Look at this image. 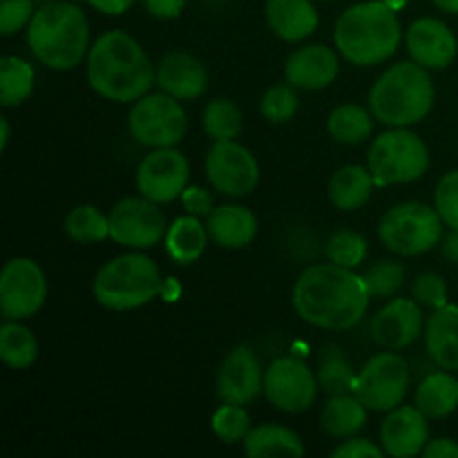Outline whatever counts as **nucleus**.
I'll use <instances>...</instances> for the list:
<instances>
[{"label":"nucleus","instance_id":"1","mask_svg":"<svg viewBox=\"0 0 458 458\" xmlns=\"http://www.w3.org/2000/svg\"><path fill=\"white\" fill-rule=\"evenodd\" d=\"M369 300L365 277L334 262L304 268L293 286L295 313L318 329H352L365 318Z\"/></svg>","mask_w":458,"mask_h":458},{"label":"nucleus","instance_id":"2","mask_svg":"<svg viewBox=\"0 0 458 458\" xmlns=\"http://www.w3.org/2000/svg\"><path fill=\"white\" fill-rule=\"evenodd\" d=\"M88 81L101 97L116 103L139 101L157 83V70L141 45L125 31H106L88 52Z\"/></svg>","mask_w":458,"mask_h":458},{"label":"nucleus","instance_id":"3","mask_svg":"<svg viewBox=\"0 0 458 458\" xmlns=\"http://www.w3.org/2000/svg\"><path fill=\"white\" fill-rule=\"evenodd\" d=\"M401 22L396 9L383 0H369L340 13L334 30V43L343 58L360 67L389 61L401 45Z\"/></svg>","mask_w":458,"mask_h":458},{"label":"nucleus","instance_id":"4","mask_svg":"<svg viewBox=\"0 0 458 458\" xmlns=\"http://www.w3.org/2000/svg\"><path fill=\"white\" fill-rule=\"evenodd\" d=\"M27 43L36 61L49 70H74L89 52V25L72 3H45L27 25Z\"/></svg>","mask_w":458,"mask_h":458},{"label":"nucleus","instance_id":"5","mask_svg":"<svg viewBox=\"0 0 458 458\" xmlns=\"http://www.w3.org/2000/svg\"><path fill=\"white\" fill-rule=\"evenodd\" d=\"M434 81L429 70L414 61L387 67L369 89V110L389 128L420 123L434 107Z\"/></svg>","mask_w":458,"mask_h":458},{"label":"nucleus","instance_id":"6","mask_svg":"<svg viewBox=\"0 0 458 458\" xmlns=\"http://www.w3.org/2000/svg\"><path fill=\"white\" fill-rule=\"evenodd\" d=\"M164 289L161 271L148 255L125 253L103 264L94 276L92 293L101 307L128 311L152 302Z\"/></svg>","mask_w":458,"mask_h":458},{"label":"nucleus","instance_id":"7","mask_svg":"<svg viewBox=\"0 0 458 458\" xmlns=\"http://www.w3.org/2000/svg\"><path fill=\"white\" fill-rule=\"evenodd\" d=\"M443 226L445 222L437 208H429L420 201H405L380 217L378 237L392 253L414 258L429 253L434 246L441 244Z\"/></svg>","mask_w":458,"mask_h":458},{"label":"nucleus","instance_id":"8","mask_svg":"<svg viewBox=\"0 0 458 458\" xmlns=\"http://www.w3.org/2000/svg\"><path fill=\"white\" fill-rule=\"evenodd\" d=\"M367 168L380 188L411 183L429 170V150L419 134L405 128H394L378 134L371 143Z\"/></svg>","mask_w":458,"mask_h":458},{"label":"nucleus","instance_id":"9","mask_svg":"<svg viewBox=\"0 0 458 458\" xmlns=\"http://www.w3.org/2000/svg\"><path fill=\"white\" fill-rule=\"evenodd\" d=\"M134 141L146 148H174L188 130V116L179 98L165 92L146 94L134 101L128 116Z\"/></svg>","mask_w":458,"mask_h":458},{"label":"nucleus","instance_id":"10","mask_svg":"<svg viewBox=\"0 0 458 458\" xmlns=\"http://www.w3.org/2000/svg\"><path fill=\"white\" fill-rule=\"evenodd\" d=\"M410 389V367L394 352L376 353L353 383V394L371 411H392L403 405Z\"/></svg>","mask_w":458,"mask_h":458},{"label":"nucleus","instance_id":"11","mask_svg":"<svg viewBox=\"0 0 458 458\" xmlns=\"http://www.w3.org/2000/svg\"><path fill=\"white\" fill-rule=\"evenodd\" d=\"M47 295L45 273L34 259L13 258L0 276V311L4 320H27L36 316Z\"/></svg>","mask_w":458,"mask_h":458},{"label":"nucleus","instance_id":"12","mask_svg":"<svg viewBox=\"0 0 458 458\" xmlns=\"http://www.w3.org/2000/svg\"><path fill=\"white\" fill-rule=\"evenodd\" d=\"M110 237L128 249H152L165 240V217L148 197H125L110 210Z\"/></svg>","mask_w":458,"mask_h":458},{"label":"nucleus","instance_id":"13","mask_svg":"<svg viewBox=\"0 0 458 458\" xmlns=\"http://www.w3.org/2000/svg\"><path fill=\"white\" fill-rule=\"evenodd\" d=\"M206 177L210 186L226 197H244L259 182V164L249 148L235 139L215 141L206 155Z\"/></svg>","mask_w":458,"mask_h":458},{"label":"nucleus","instance_id":"14","mask_svg":"<svg viewBox=\"0 0 458 458\" xmlns=\"http://www.w3.org/2000/svg\"><path fill=\"white\" fill-rule=\"evenodd\" d=\"M318 376L300 358H277L264 371V394L268 403L286 414L307 411L318 398Z\"/></svg>","mask_w":458,"mask_h":458},{"label":"nucleus","instance_id":"15","mask_svg":"<svg viewBox=\"0 0 458 458\" xmlns=\"http://www.w3.org/2000/svg\"><path fill=\"white\" fill-rule=\"evenodd\" d=\"M191 165L188 159L174 148H155L143 157L137 168V188L143 197L155 204H170L182 199L188 188Z\"/></svg>","mask_w":458,"mask_h":458},{"label":"nucleus","instance_id":"16","mask_svg":"<svg viewBox=\"0 0 458 458\" xmlns=\"http://www.w3.org/2000/svg\"><path fill=\"white\" fill-rule=\"evenodd\" d=\"M215 389L222 403L246 405L264 392V369L250 347L240 344L226 353L217 369Z\"/></svg>","mask_w":458,"mask_h":458},{"label":"nucleus","instance_id":"17","mask_svg":"<svg viewBox=\"0 0 458 458\" xmlns=\"http://www.w3.org/2000/svg\"><path fill=\"white\" fill-rule=\"evenodd\" d=\"M425 318L414 298H398L385 304L371 320V338L389 352H401L423 335Z\"/></svg>","mask_w":458,"mask_h":458},{"label":"nucleus","instance_id":"18","mask_svg":"<svg viewBox=\"0 0 458 458\" xmlns=\"http://www.w3.org/2000/svg\"><path fill=\"white\" fill-rule=\"evenodd\" d=\"M407 54L425 70H445L454 63L458 40L454 31L438 18H419L407 27Z\"/></svg>","mask_w":458,"mask_h":458},{"label":"nucleus","instance_id":"19","mask_svg":"<svg viewBox=\"0 0 458 458\" xmlns=\"http://www.w3.org/2000/svg\"><path fill=\"white\" fill-rule=\"evenodd\" d=\"M428 416L419 407H396L380 425V445L385 454L394 458H411L423 454L429 443Z\"/></svg>","mask_w":458,"mask_h":458},{"label":"nucleus","instance_id":"20","mask_svg":"<svg viewBox=\"0 0 458 458\" xmlns=\"http://www.w3.org/2000/svg\"><path fill=\"white\" fill-rule=\"evenodd\" d=\"M338 54L327 45H307L295 49L284 63L286 83L293 85L295 89H309V92L325 89L338 79Z\"/></svg>","mask_w":458,"mask_h":458},{"label":"nucleus","instance_id":"21","mask_svg":"<svg viewBox=\"0 0 458 458\" xmlns=\"http://www.w3.org/2000/svg\"><path fill=\"white\" fill-rule=\"evenodd\" d=\"M157 85L161 92L179 98V101H192L201 97L208 85V72L204 63L188 52H170L161 58L157 67Z\"/></svg>","mask_w":458,"mask_h":458},{"label":"nucleus","instance_id":"22","mask_svg":"<svg viewBox=\"0 0 458 458\" xmlns=\"http://www.w3.org/2000/svg\"><path fill=\"white\" fill-rule=\"evenodd\" d=\"M425 349L434 365L447 371H458V307H445L432 311L425 322Z\"/></svg>","mask_w":458,"mask_h":458},{"label":"nucleus","instance_id":"23","mask_svg":"<svg viewBox=\"0 0 458 458\" xmlns=\"http://www.w3.org/2000/svg\"><path fill=\"white\" fill-rule=\"evenodd\" d=\"M208 237L222 249H244L258 235V219L246 206L224 204L208 215Z\"/></svg>","mask_w":458,"mask_h":458},{"label":"nucleus","instance_id":"24","mask_svg":"<svg viewBox=\"0 0 458 458\" xmlns=\"http://www.w3.org/2000/svg\"><path fill=\"white\" fill-rule=\"evenodd\" d=\"M267 21L273 34L286 43H300L318 30L311 0H267Z\"/></svg>","mask_w":458,"mask_h":458},{"label":"nucleus","instance_id":"25","mask_svg":"<svg viewBox=\"0 0 458 458\" xmlns=\"http://www.w3.org/2000/svg\"><path fill=\"white\" fill-rule=\"evenodd\" d=\"M244 454L249 458H300L304 456V443L284 425H258L244 438Z\"/></svg>","mask_w":458,"mask_h":458},{"label":"nucleus","instance_id":"26","mask_svg":"<svg viewBox=\"0 0 458 458\" xmlns=\"http://www.w3.org/2000/svg\"><path fill=\"white\" fill-rule=\"evenodd\" d=\"M374 188L376 182L369 168L353 164L343 165L329 179V199L338 210L352 213V210L362 208L371 199Z\"/></svg>","mask_w":458,"mask_h":458},{"label":"nucleus","instance_id":"27","mask_svg":"<svg viewBox=\"0 0 458 458\" xmlns=\"http://www.w3.org/2000/svg\"><path fill=\"white\" fill-rule=\"evenodd\" d=\"M322 429L334 438L356 437L367 425V407L356 394H338L325 403L320 414Z\"/></svg>","mask_w":458,"mask_h":458},{"label":"nucleus","instance_id":"28","mask_svg":"<svg viewBox=\"0 0 458 458\" xmlns=\"http://www.w3.org/2000/svg\"><path fill=\"white\" fill-rule=\"evenodd\" d=\"M416 407L428 419H445L458 410V380L452 371H434L425 376L416 389Z\"/></svg>","mask_w":458,"mask_h":458},{"label":"nucleus","instance_id":"29","mask_svg":"<svg viewBox=\"0 0 458 458\" xmlns=\"http://www.w3.org/2000/svg\"><path fill=\"white\" fill-rule=\"evenodd\" d=\"M208 228L195 215L174 219L165 231V250L179 264H192L201 258L208 242Z\"/></svg>","mask_w":458,"mask_h":458},{"label":"nucleus","instance_id":"30","mask_svg":"<svg viewBox=\"0 0 458 458\" xmlns=\"http://www.w3.org/2000/svg\"><path fill=\"white\" fill-rule=\"evenodd\" d=\"M374 119L376 116L371 114V110L367 112L365 107L344 103V106L334 107L329 121H327V128H329V134L338 143L358 146V143H365L374 134Z\"/></svg>","mask_w":458,"mask_h":458},{"label":"nucleus","instance_id":"31","mask_svg":"<svg viewBox=\"0 0 458 458\" xmlns=\"http://www.w3.org/2000/svg\"><path fill=\"white\" fill-rule=\"evenodd\" d=\"M0 358L12 369H27L38 358V340L21 320H4L0 327Z\"/></svg>","mask_w":458,"mask_h":458},{"label":"nucleus","instance_id":"32","mask_svg":"<svg viewBox=\"0 0 458 458\" xmlns=\"http://www.w3.org/2000/svg\"><path fill=\"white\" fill-rule=\"evenodd\" d=\"M34 67L18 56L0 58V106L16 107L34 92Z\"/></svg>","mask_w":458,"mask_h":458},{"label":"nucleus","instance_id":"33","mask_svg":"<svg viewBox=\"0 0 458 458\" xmlns=\"http://www.w3.org/2000/svg\"><path fill=\"white\" fill-rule=\"evenodd\" d=\"M65 233L76 244H98L110 237V217L97 206L81 204L65 215Z\"/></svg>","mask_w":458,"mask_h":458},{"label":"nucleus","instance_id":"34","mask_svg":"<svg viewBox=\"0 0 458 458\" xmlns=\"http://www.w3.org/2000/svg\"><path fill=\"white\" fill-rule=\"evenodd\" d=\"M353 383H356V374H353L352 365L344 358L343 349L327 347L320 353V369H318V385L322 392L329 396H338V394L353 392Z\"/></svg>","mask_w":458,"mask_h":458},{"label":"nucleus","instance_id":"35","mask_svg":"<svg viewBox=\"0 0 458 458\" xmlns=\"http://www.w3.org/2000/svg\"><path fill=\"white\" fill-rule=\"evenodd\" d=\"M201 123H204V132L213 141H228L240 134L242 112L231 98H215L204 107Z\"/></svg>","mask_w":458,"mask_h":458},{"label":"nucleus","instance_id":"36","mask_svg":"<svg viewBox=\"0 0 458 458\" xmlns=\"http://www.w3.org/2000/svg\"><path fill=\"white\" fill-rule=\"evenodd\" d=\"M325 253L329 258V262L338 264L344 268H356L365 262L367 258V242L365 237L358 235L356 231H347V228H340L334 235L327 240Z\"/></svg>","mask_w":458,"mask_h":458},{"label":"nucleus","instance_id":"37","mask_svg":"<svg viewBox=\"0 0 458 458\" xmlns=\"http://www.w3.org/2000/svg\"><path fill=\"white\" fill-rule=\"evenodd\" d=\"M210 428H213L215 437L222 443H226V445L244 443V438L253 429L250 428V416L244 410V405H231V403H224L215 411L213 419H210Z\"/></svg>","mask_w":458,"mask_h":458},{"label":"nucleus","instance_id":"38","mask_svg":"<svg viewBox=\"0 0 458 458\" xmlns=\"http://www.w3.org/2000/svg\"><path fill=\"white\" fill-rule=\"evenodd\" d=\"M300 107V98L291 83H280L268 88L259 101V112L271 123H286L295 116Z\"/></svg>","mask_w":458,"mask_h":458},{"label":"nucleus","instance_id":"39","mask_svg":"<svg viewBox=\"0 0 458 458\" xmlns=\"http://www.w3.org/2000/svg\"><path fill=\"white\" fill-rule=\"evenodd\" d=\"M365 284L371 298H392L405 284V268L394 259H380L365 273Z\"/></svg>","mask_w":458,"mask_h":458},{"label":"nucleus","instance_id":"40","mask_svg":"<svg viewBox=\"0 0 458 458\" xmlns=\"http://www.w3.org/2000/svg\"><path fill=\"white\" fill-rule=\"evenodd\" d=\"M434 208L438 210L445 226L458 228V168L441 177L434 191Z\"/></svg>","mask_w":458,"mask_h":458},{"label":"nucleus","instance_id":"41","mask_svg":"<svg viewBox=\"0 0 458 458\" xmlns=\"http://www.w3.org/2000/svg\"><path fill=\"white\" fill-rule=\"evenodd\" d=\"M411 298L425 309L445 307L447 304V284L438 273H420L411 284Z\"/></svg>","mask_w":458,"mask_h":458},{"label":"nucleus","instance_id":"42","mask_svg":"<svg viewBox=\"0 0 458 458\" xmlns=\"http://www.w3.org/2000/svg\"><path fill=\"white\" fill-rule=\"evenodd\" d=\"M34 0H0V34L12 36L34 18Z\"/></svg>","mask_w":458,"mask_h":458},{"label":"nucleus","instance_id":"43","mask_svg":"<svg viewBox=\"0 0 458 458\" xmlns=\"http://www.w3.org/2000/svg\"><path fill=\"white\" fill-rule=\"evenodd\" d=\"M331 456L334 458H383L385 450L376 445V443H371L369 438L349 437L343 445H338L334 452H331Z\"/></svg>","mask_w":458,"mask_h":458},{"label":"nucleus","instance_id":"44","mask_svg":"<svg viewBox=\"0 0 458 458\" xmlns=\"http://www.w3.org/2000/svg\"><path fill=\"white\" fill-rule=\"evenodd\" d=\"M182 204L188 215H195V217H201V215L208 217L213 213V195L201 186H188L182 195Z\"/></svg>","mask_w":458,"mask_h":458},{"label":"nucleus","instance_id":"45","mask_svg":"<svg viewBox=\"0 0 458 458\" xmlns=\"http://www.w3.org/2000/svg\"><path fill=\"white\" fill-rule=\"evenodd\" d=\"M186 0H146V9L155 18L161 21H173V18L182 16Z\"/></svg>","mask_w":458,"mask_h":458},{"label":"nucleus","instance_id":"46","mask_svg":"<svg viewBox=\"0 0 458 458\" xmlns=\"http://www.w3.org/2000/svg\"><path fill=\"white\" fill-rule=\"evenodd\" d=\"M425 458H458V443L452 438H437L429 441L423 450Z\"/></svg>","mask_w":458,"mask_h":458},{"label":"nucleus","instance_id":"47","mask_svg":"<svg viewBox=\"0 0 458 458\" xmlns=\"http://www.w3.org/2000/svg\"><path fill=\"white\" fill-rule=\"evenodd\" d=\"M97 12L107 13V16H119V13H125L130 7H132L137 0H88Z\"/></svg>","mask_w":458,"mask_h":458},{"label":"nucleus","instance_id":"48","mask_svg":"<svg viewBox=\"0 0 458 458\" xmlns=\"http://www.w3.org/2000/svg\"><path fill=\"white\" fill-rule=\"evenodd\" d=\"M441 249L452 264H458V228H450V233L443 235Z\"/></svg>","mask_w":458,"mask_h":458},{"label":"nucleus","instance_id":"49","mask_svg":"<svg viewBox=\"0 0 458 458\" xmlns=\"http://www.w3.org/2000/svg\"><path fill=\"white\" fill-rule=\"evenodd\" d=\"M441 12L447 13H458V0H432Z\"/></svg>","mask_w":458,"mask_h":458},{"label":"nucleus","instance_id":"50","mask_svg":"<svg viewBox=\"0 0 458 458\" xmlns=\"http://www.w3.org/2000/svg\"><path fill=\"white\" fill-rule=\"evenodd\" d=\"M7 141H9V121L0 119V150H4L7 148Z\"/></svg>","mask_w":458,"mask_h":458},{"label":"nucleus","instance_id":"51","mask_svg":"<svg viewBox=\"0 0 458 458\" xmlns=\"http://www.w3.org/2000/svg\"><path fill=\"white\" fill-rule=\"evenodd\" d=\"M383 3L387 4V7L396 9V12H398V9H403V7H405V4L410 3V0H383Z\"/></svg>","mask_w":458,"mask_h":458},{"label":"nucleus","instance_id":"52","mask_svg":"<svg viewBox=\"0 0 458 458\" xmlns=\"http://www.w3.org/2000/svg\"><path fill=\"white\" fill-rule=\"evenodd\" d=\"M38 3H52V0H38Z\"/></svg>","mask_w":458,"mask_h":458},{"label":"nucleus","instance_id":"53","mask_svg":"<svg viewBox=\"0 0 458 458\" xmlns=\"http://www.w3.org/2000/svg\"><path fill=\"white\" fill-rule=\"evenodd\" d=\"M325 3H331V0H325Z\"/></svg>","mask_w":458,"mask_h":458}]
</instances>
